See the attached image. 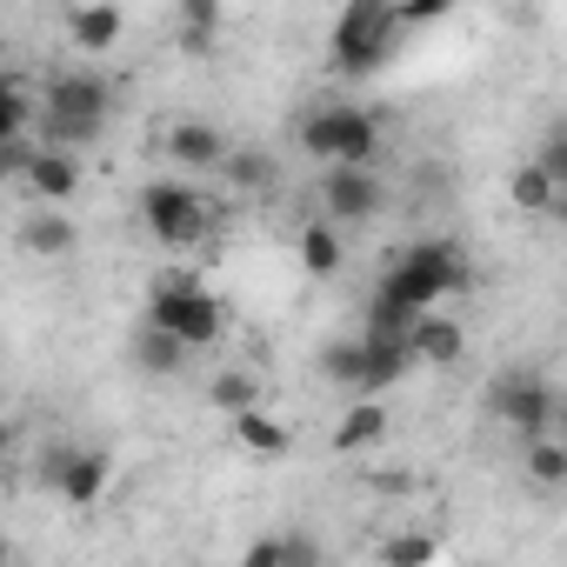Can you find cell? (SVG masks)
I'll list each match as a JSON object with an SVG mask.
<instances>
[{
    "mask_svg": "<svg viewBox=\"0 0 567 567\" xmlns=\"http://www.w3.org/2000/svg\"><path fill=\"white\" fill-rule=\"evenodd\" d=\"M295 141L315 167H374L381 161V114L361 101H321Z\"/></svg>",
    "mask_w": 567,
    "mask_h": 567,
    "instance_id": "obj_4",
    "label": "cell"
},
{
    "mask_svg": "<svg viewBox=\"0 0 567 567\" xmlns=\"http://www.w3.org/2000/svg\"><path fill=\"white\" fill-rule=\"evenodd\" d=\"M534 161H540V167H547V174H554V181L567 187V127H547V134H540V154H534Z\"/></svg>",
    "mask_w": 567,
    "mask_h": 567,
    "instance_id": "obj_29",
    "label": "cell"
},
{
    "mask_svg": "<svg viewBox=\"0 0 567 567\" xmlns=\"http://www.w3.org/2000/svg\"><path fill=\"white\" fill-rule=\"evenodd\" d=\"M207 408H220V414L260 408V374H254V368H220V374L207 381Z\"/></svg>",
    "mask_w": 567,
    "mask_h": 567,
    "instance_id": "obj_23",
    "label": "cell"
},
{
    "mask_svg": "<svg viewBox=\"0 0 567 567\" xmlns=\"http://www.w3.org/2000/svg\"><path fill=\"white\" fill-rule=\"evenodd\" d=\"M388 441V408H381V394H354V408L341 414V427H334V447L341 454H361V447H381Z\"/></svg>",
    "mask_w": 567,
    "mask_h": 567,
    "instance_id": "obj_17",
    "label": "cell"
},
{
    "mask_svg": "<svg viewBox=\"0 0 567 567\" xmlns=\"http://www.w3.org/2000/svg\"><path fill=\"white\" fill-rule=\"evenodd\" d=\"M187 354H194V348H187L181 334L154 328V321H147V328H141V341H134V368H141V374H181V368H187Z\"/></svg>",
    "mask_w": 567,
    "mask_h": 567,
    "instance_id": "obj_21",
    "label": "cell"
},
{
    "mask_svg": "<svg viewBox=\"0 0 567 567\" xmlns=\"http://www.w3.org/2000/svg\"><path fill=\"white\" fill-rule=\"evenodd\" d=\"M121 34H127V14L114 8V0H81V8L68 14V41L81 54H114Z\"/></svg>",
    "mask_w": 567,
    "mask_h": 567,
    "instance_id": "obj_14",
    "label": "cell"
},
{
    "mask_svg": "<svg viewBox=\"0 0 567 567\" xmlns=\"http://www.w3.org/2000/svg\"><path fill=\"white\" fill-rule=\"evenodd\" d=\"M141 227L154 234V247H200L214 234V214H207V194L181 174H154L141 187Z\"/></svg>",
    "mask_w": 567,
    "mask_h": 567,
    "instance_id": "obj_5",
    "label": "cell"
},
{
    "mask_svg": "<svg viewBox=\"0 0 567 567\" xmlns=\"http://www.w3.org/2000/svg\"><path fill=\"white\" fill-rule=\"evenodd\" d=\"M434 554H441L434 534H394V540H381V560L388 567H414V560H434Z\"/></svg>",
    "mask_w": 567,
    "mask_h": 567,
    "instance_id": "obj_27",
    "label": "cell"
},
{
    "mask_svg": "<svg viewBox=\"0 0 567 567\" xmlns=\"http://www.w3.org/2000/svg\"><path fill=\"white\" fill-rule=\"evenodd\" d=\"M220 181H227V194H267V187L280 181V167H274L267 147H234V154L220 161Z\"/></svg>",
    "mask_w": 567,
    "mask_h": 567,
    "instance_id": "obj_19",
    "label": "cell"
},
{
    "mask_svg": "<svg viewBox=\"0 0 567 567\" xmlns=\"http://www.w3.org/2000/svg\"><path fill=\"white\" fill-rule=\"evenodd\" d=\"M361 354H368V334H348V341H328L321 348V381H334V388H361Z\"/></svg>",
    "mask_w": 567,
    "mask_h": 567,
    "instance_id": "obj_24",
    "label": "cell"
},
{
    "mask_svg": "<svg viewBox=\"0 0 567 567\" xmlns=\"http://www.w3.org/2000/svg\"><path fill=\"white\" fill-rule=\"evenodd\" d=\"M227 421H234V447L254 454V461H280V454L295 447V434L280 427L267 408H240V414H227Z\"/></svg>",
    "mask_w": 567,
    "mask_h": 567,
    "instance_id": "obj_16",
    "label": "cell"
},
{
    "mask_svg": "<svg viewBox=\"0 0 567 567\" xmlns=\"http://www.w3.org/2000/svg\"><path fill=\"white\" fill-rule=\"evenodd\" d=\"M107 114H114V81L94 74V68H61L41 81V141L48 147H74L87 154L101 134H107Z\"/></svg>",
    "mask_w": 567,
    "mask_h": 567,
    "instance_id": "obj_1",
    "label": "cell"
},
{
    "mask_svg": "<svg viewBox=\"0 0 567 567\" xmlns=\"http://www.w3.org/2000/svg\"><path fill=\"white\" fill-rule=\"evenodd\" d=\"M220 21H227L220 0H174V34H181V48H187V54H214Z\"/></svg>",
    "mask_w": 567,
    "mask_h": 567,
    "instance_id": "obj_18",
    "label": "cell"
},
{
    "mask_svg": "<svg viewBox=\"0 0 567 567\" xmlns=\"http://www.w3.org/2000/svg\"><path fill=\"white\" fill-rule=\"evenodd\" d=\"M161 154L181 167V174H220V161L234 154V141L214 127V121H174L161 134Z\"/></svg>",
    "mask_w": 567,
    "mask_h": 567,
    "instance_id": "obj_9",
    "label": "cell"
},
{
    "mask_svg": "<svg viewBox=\"0 0 567 567\" xmlns=\"http://www.w3.org/2000/svg\"><path fill=\"white\" fill-rule=\"evenodd\" d=\"M21 194H28V200H54V207H68V200L81 194V154L41 141L34 161H28V174H21Z\"/></svg>",
    "mask_w": 567,
    "mask_h": 567,
    "instance_id": "obj_10",
    "label": "cell"
},
{
    "mask_svg": "<svg viewBox=\"0 0 567 567\" xmlns=\"http://www.w3.org/2000/svg\"><path fill=\"white\" fill-rule=\"evenodd\" d=\"M147 321L167 328V334H181L194 354L200 348H220V334H227V308L214 301L207 280L187 274V267H167V274L147 280Z\"/></svg>",
    "mask_w": 567,
    "mask_h": 567,
    "instance_id": "obj_3",
    "label": "cell"
},
{
    "mask_svg": "<svg viewBox=\"0 0 567 567\" xmlns=\"http://www.w3.org/2000/svg\"><path fill=\"white\" fill-rule=\"evenodd\" d=\"M560 194H567V187H560L540 161H520V167L507 174V200H514L520 214H547V207H560Z\"/></svg>",
    "mask_w": 567,
    "mask_h": 567,
    "instance_id": "obj_20",
    "label": "cell"
},
{
    "mask_svg": "<svg viewBox=\"0 0 567 567\" xmlns=\"http://www.w3.org/2000/svg\"><path fill=\"white\" fill-rule=\"evenodd\" d=\"M0 107H8V114H0V134H34V127H41V94H34L28 74H8V81H0Z\"/></svg>",
    "mask_w": 567,
    "mask_h": 567,
    "instance_id": "obj_22",
    "label": "cell"
},
{
    "mask_svg": "<svg viewBox=\"0 0 567 567\" xmlns=\"http://www.w3.org/2000/svg\"><path fill=\"white\" fill-rule=\"evenodd\" d=\"M295 254H301V267H308L315 280H334V274L348 267V227H341V220H328V214H315V220H301Z\"/></svg>",
    "mask_w": 567,
    "mask_h": 567,
    "instance_id": "obj_13",
    "label": "cell"
},
{
    "mask_svg": "<svg viewBox=\"0 0 567 567\" xmlns=\"http://www.w3.org/2000/svg\"><path fill=\"white\" fill-rule=\"evenodd\" d=\"M41 481H48L68 507H94V501L107 494V481H114V461H107V447H48Z\"/></svg>",
    "mask_w": 567,
    "mask_h": 567,
    "instance_id": "obj_8",
    "label": "cell"
},
{
    "mask_svg": "<svg viewBox=\"0 0 567 567\" xmlns=\"http://www.w3.org/2000/svg\"><path fill=\"white\" fill-rule=\"evenodd\" d=\"M240 560H247V567H288V560H315V540H274V534H267V540H247V547H240Z\"/></svg>",
    "mask_w": 567,
    "mask_h": 567,
    "instance_id": "obj_26",
    "label": "cell"
},
{
    "mask_svg": "<svg viewBox=\"0 0 567 567\" xmlns=\"http://www.w3.org/2000/svg\"><path fill=\"white\" fill-rule=\"evenodd\" d=\"M361 334H368V328H361ZM414 368H421V361H414L408 334H368V354H361V388H354V394H388V388H401Z\"/></svg>",
    "mask_w": 567,
    "mask_h": 567,
    "instance_id": "obj_11",
    "label": "cell"
},
{
    "mask_svg": "<svg viewBox=\"0 0 567 567\" xmlns=\"http://www.w3.org/2000/svg\"><path fill=\"white\" fill-rule=\"evenodd\" d=\"M520 467H527V481H540V487H560V481H567V441L527 434V454H520Z\"/></svg>",
    "mask_w": 567,
    "mask_h": 567,
    "instance_id": "obj_25",
    "label": "cell"
},
{
    "mask_svg": "<svg viewBox=\"0 0 567 567\" xmlns=\"http://www.w3.org/2000/svg\"><path fill=\"white\" fill-rule=\"evenodd\" d=\"M487 414H494L501 427H514L520 441H527V434H547V421H554V388H547L534 368H507V374H494V388H487Z\"/></svg>",
    "mask_w": 567,
    "mask_h": 567,
    "instance_id": "obj_6",
    "label": "cell"
},
{
    "mask_svg": "<svg viewBox=\"0 0 567 567\" xmlns=\"http://www.w3.org/2000/svg\"><path fill=\"white\" fill-rule=\"evenodd\" d=\"M394 8H401L408 28H434V21H447V14L461 8V0H394Z\"/></svg>",
    "mask_w": 567,
    "mask_h": 567,
    "instance_id": "obj_28",
    "label": "cell"
},
{
    "mask_svg": "<svg viewBox=\"0 0 567 567\" xmlns=\"http://www.w3.org/2000/svg\"><path fill=\"white\" fill-rule=\"evenodd\" d=\"M315 200H321V214H328V220H341V227H368V220H381L388 187H381V174H374V167H321Z\"/></svg>",
    "mask_w": 567,
    "mask_h": 567,
    "instance_id": "obj_7",
    "label": "cell"
},
{
    "mask_svg": "<svg viewBox=\"0 0 567 567\" xmlns=\"http://www.w3.org/2000/svg\"><path fill=\"white\" fill-rule=\"evenodd\" d=\"M408 34H414V28L401 21L394 0H348V8L334 14V28H328V68H334L341 81H374V74L401 54Z\"/></svg>",
    "mask_w": 567,
    "mask_h": 567,
    "instance_id": "obj_2",
    "label": "cell"
},
{
    "mask_svg": "<svg viewBox=\"0 0 567 567\" xmlns=\"http://www.w3.org/2000/svg\"><path fill=\"white\" fill-rule=\"evenodd\" d=\"M408 348H414L421 368H454V361L467 354V328H461L447 308H427V315L408 328Z\"/></svg>",
    "mask_w": 567,
    "mask_h": 567,
    "instance_id": "obj_12",
    "label": "cell"
},
{
    "mask_svg": "<svg viewBox=\"0 0 567 567\" xmlns=\"http://www.w3.org/2000/svg\"><path fill=\"white\" fill-rule=\"evenodd\" d=\"M21 247H28V254H41V260H61V254H74V247H81V227H74L54 200H34V214L21 220Z\"/></svg>",
    "mask_w": 567,
    "mask_h": 567,
    "instance_id": "obj_15",
    "label": "cell"
}]
</instances>
